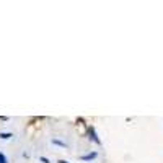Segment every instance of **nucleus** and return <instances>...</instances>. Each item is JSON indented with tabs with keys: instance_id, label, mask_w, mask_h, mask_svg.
<instances>
[{
	"instance_id": "obj_1",
	"label": "nucleus",
	"mask_w": 163,
	"mask_h": 163,
	"mask_svg": "<svg viewBox=\"0 0 163 163\" xmlns=\"http://www.w3.org/2000/svg\"><path fill=\"white\" fill-rule=\"evenodd\" d=\"M88 135H90V139L95 142L96 145H101V140L98 139V135H96V131H95V127H93V126H90V127H88Z\"/></svg>"
},
{
	"instance_id": "obj_2",
	"label": "nucleus",
	"mask_w": 163,
	"mask_h": 163,
	"mask_svg": "<svg viewBox=\"0 0 163 163\" xmlns=\"http://www.w3.org/2000/svg\"><path fill=\"white\" fill-rule=\"evenodd\" d=\"M96 157H98V153L92 152V153H87V155H82V160H83V162H90V160H95Z\"/></svg>"
},
{
	"instance_id": "obj_3",
	"label": "nucleus",
	"mask_w": 163,
	"mask_h": 163,
	"mask_svg": "<svg viewBox=\"0 0 163 163\" xmlns=\"http://www.w3.org/2000/svg\"><path fill=\"white\" fill-rule=\"evenodd\" d=\"M52 144H54V145H59V147H62V149H65V147H67V145L64 144V142L57 140V139H52Z\"/></svg>"
},
{
	"instance_id": "obj_4",
	"label": "nucleus",
	"mask_w": 163,
	"mask_h": 163,
	"mask_svg": "<svg viewBox=\"0 0 163 163\" xmlns=\"http://www.w3.org/2000/svg\"><path fill=\"white\" fill-rule=\"evenodd\" d=\"M13 137V135L10 134V132H0V139H4V140H7V139Z\"/></svg>"
},
{
	"instance_id": "obj_5",
	"label": "nucleus",
	"mask_w": 163,
	"mask_h": 163,
	"mask_svg": "<svg viewBox=\"0 0 163 163\" xmlns=\"http://www.w3.org/2000/svg\"><path fill=\"white\" fill-rule=\"evenodd\" d=\"M0 163H7V158H5V155L2 152H0Z\"/></svg>"
},
{
	"instance_id": "obj_6",
	"label": "nucleus",
	"mask_w": 163,
	"mask_h": 163,
	"mask_svg": "<svg viewBox=\"0 0 163 163\" xmlns=\"http://www.w3.org/2000/svg\"><path fill=\"white\" fill-rule=\"evenodd\" d=\"M41 162H43V163H49V160H47L46 157H41Z\"/></svg>"
},
{
	"instance_id": "obj_7",
	"label": "nucleus",
	"mask_w": 163,
	"mask_h": 163,
	"mask_svg": "<svg viewBox=\"0 0 163 163\" xmlns=\"http://www.w3.org/2000/svg\"><path fill=\"white\" fill-rule=\"evenodd\" d=\"M57 163H69V162H65V160H59Z\"/></svg>"
}]
</instances>
